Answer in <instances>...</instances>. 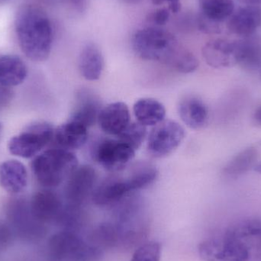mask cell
<instances>
[{"label":"cell","instance_id":"38","mask_svg":"<svg viewBox=\"0 0 261 261\" xmlns=\"http://www.w3.org/2000/svg\"><path fill=\"white\" fill-rule=\"evenodd\" d=\"M253 121L256 125L261 126V106L254 112L253 115Z\"/></svg>","mask_w":261,"mask_h":261},{"label":"cell","instance_id":"41","mask_svg":"<svg viewBox=\"0 0 261 261\" xmlns=\"http://www.w3.org/2000/svg\"><path fill=\"white\" fill-rule=\"evenodd\" d=\"M255 170L257 172H258V173H261V163L260 164H257V166L255 167Z\"/></svg>","mask_w":261,"mask_h":261},{"label":"cell","instance_id":"19","mask_svg":"<svg viewBox=\"0 0 261 261\" xmlns=\"http://www.w3.org/2000/svg\"><path fill=\"white\" fill-rule=\"evenodd\" d=\"M225 237L250 246L261 247V219L250 218L236 222L227 229Z\"/></svg>","mask_w":261,"mask_h":261},{"label":"cell","instance_id":"20","mask_svg":"<svg viewBox=\"0 0 261 261\" xmlns=\"http://www.w3.org/2000/svg\"><path fill=\"white\" fill-rule=\"evenodd\" d=\"M179 116L182 122L193 129H199L206 125L208 111L205 104L196 96H187L178 106Z\"/></svg>","mask_w":261,"mask_h":261},{"label":"cell","instance_id":"40","mask_svg":"<svg viewBox=\"0 0 261 261\" xmlns=\"http://www.w3.org/2000/svg\"><path fill=\"white\" fill-rule=\"evenodd\" d=\"M120 1L127 3V4H137V3L141 2V0H120Z\"/></svg>","mask_w":261,"mask_h":261},{"label":"cell","instance_id":"12","mask_svg":"<svg viewBox=\"0 0 261 261\" xmlns=\"http://www.w3.org/2000/svg\"><path fill=\"white\" fill-rule=\"evenodd\" d=\"M29 205L35 219L44 224L55 222L64 206L59 196L50 190L35 193Z\"/></svg>","mask_w":261,"mask_h":261},{"label":"cell","instance_id":"29","mask_svg":"<svg viewBox=\"0 0 261 261\" xmlns=\"http://www.w3.org/2000/svg\"><path fill=\"white\" fill-rule=\"evenodd\" d=\"M84 216L81 207L68 205L64 206L55 223L66 231H74L82 227Z\"/></svg>","mask_w":261,"mask_h":261},{"label":"cell","instance_id":"7","mask_svg":"<svg viewBox=\"0 0 261 261\" xmlns=\"http://www.w3.org/2000/svg\"><path fill=\"white\" fill-rule=\"evenodd\" d=\"M135 155V149L118 138L101 139L92 149L93 159L112 173L125 170Z\"/></svg>","mask_w":261,"mask_h":261},{"label":"cell","instance_id":"2","mask_svg":"<svg viewBox=\"0 0 261 261\" xmlns=\"http://www.w3.org/2000/svg\"><path fill=\"white\" fill-rule=\"evenodd\" d=\"M132 46L141 59L162 63L170 67L182 48L174 35L155 27L137 31L132 36Z\"/></svg>","mask_w":261,"mask_h":261},{"label":"cell","instance_id":"11","mask_svg":"<svg viewBox=\"0 0 261 261\" xmlns=\"http://www.w3.org/2000/svg\"><path fill=\"white\" fill-rule=\"evenodd\" d=\"M202 54L206 64L213 68H228L239 64L238 41L212 40L203 46Z\"/></svg>","mask_w":261,"mask_h":261},{"label":"cell","instance_id":"23","mask_svg":"<svg viewBox=\"0 0 261 261\" xmlns=\"http://www.w3.org/2000/svg\"><path fill=\"white\" fill-rule=\"evenodd\" d=\"M133 113L137 122L145 127H153L165 120V107L151 98H143L137 101L133 107Z\"/></svg>","mask_w":261,"mask_h":261},{"label":"cell","instance_id":"10","mask_svg":"<svg viewBox=\"0 0 261 261\" xmlns=\"http://www.w3.org/2000/svg\"><path fill=\"white\" fill-rule=\"evenodd\" d=\"M96 180L97 173L92 166L88 164L78 166L66 184L64 194L67 204L73 206H82L87 199L91 197Z\"/></svg>","mask_w":261,"mask_h":261},{"label":"cell","instance_id":"13","mask_svg":"<svg viewBox=\"0 0 261 261\" xmlns=\"http://www.w3.org/2000/svg\"><path fill=\"white\" fill-rule=\"evenodd\" d=\"M128 193L130 191L125 177L113 175L95 187L91 199L96 205L107 206L119 203Z\"/></svg>","mask_w":261,"mask_h":261},{"label":"cell","instance_id":"24","mask_svg":"<svg viewBox=\"0 0 261 261\" xmlns=\"http://www.w3.org/2000/svg\"><path fill=\"white\" fill-rule=\"evenodd\" d=\"M91 244L102 251L125 245V230L116 222H104L93 231Z\"/></svg>","mask_w":261,"mask_h":261},{"label":"cell","instance_id":"3","mask_svg":"<svg viewBox=\"0 0 261 261\" xmlns=\"http://www.w3.org/2000/svg\"><path fill=\"white\" fill-rule=\"evenodd\" d=\"M78 159L72 151L53 148L35 158L32 167L38 184L47 189L59 187L77 168Z\"/></svg>","mask_w":261,"mask_h":261},{"label":"cell","instance_id":"1","mask_svg":"<svg viewBox=\"0 0 261 261\" xmlns=\"http://www.w3.org/2000/svg\"><path fill=\"white\" fill-rule=\"evenodd\" d=\"M15 26L24 55L36 62L47 60L51 51L53 29L45 12L35 5H24L17 12Z\"/></svg>","mask_w":261,"mask_h":261},{"label":"cell","instance_id":"39","mask_svg":"<svg viewBox=\"0 0 261 261\" xmlns=\"http://www.w3.org/2000/svg\"><path fill=\"white\" fill-rule=\"evenodd\" d=\"M240 1L247 3V4H248V6H250V4H252V6H254V4L260 3L261 0H240Z\"/></svg>","mask_w":261,"mask_h":261},{"label":"cell","instance_id":"15","mask_svg":"<svg viewBox=\"0 0 261 261\" xmlns=\"http://www.w3.org/2000/svg\"><path fill=\"white\" fill-rule=\"evenodd\" d=\"M101 110V102L93 92L86 89L76 95V106L69 120L78 122L89 128L97 122Z\"/></svg>","mask_w":261,"mask_h":261},{"label":"cell","instance_id":"21","mask_svg":"<svg viewBox=\"0 0 261 261\" xmlns=\"http://www.w3.org/2000/svg\"><path fill=\"white\" fill-rule=\"evenodd\" d=\"M103 67V56L99 47L93 43L86 44L79 57L81 75L87 81H98L101 77Z\"/></svg>","mask_w":261,"mask_h":261},{"label":"cell","instance_id":"34","mask_svg":"<svg viewBox=\"0 0 261 261\" xmlns=\"http://www.w3.org/2000/svg\"><path fill=\"white\" fill-rule=\"evenodd\" d=\"M169 18H170V12H169V9H165V8L156 9L151 12L148 17L150 22L158 26L165 24L169 21Z\"/></svg>","mask_w":261,"mask_h":261},{"label":"cell","instance_id":"33","mask_svg":"<svg viewBox=\"0 0 261 261\" xmlns=\"http://www.w3.org/2000/svg\"><path fill=\"white\" fill-rule=\"evenodd\" d=\"M14 233L12 227L9 223L0 221V251L9 248L13 241Z\"/></svg>","mask_w":261,"mask_h":261},{"label":"cell","instance_id":"14","mask_svg":"<svg viewBox=\"0 0 261 261\" xmlns=\"http://www.w3.org/2000/svg\"><path fill=\"white\" fill-rule=\"evenodd\" d=\"M97 122L102 132L117 137L130 124L128 107L122 102L109 104L101 110Z\"/></svg>","mask_w":261,"mask_h":261},{"label":"cell","instance_id":"42","mask_svg":"<svg viewBox=\"0 0 261 261\" xmlns=\"http://www.w3.org/2000/svg\"><path fill=\"white\" fill-rule=\"evenodd\" d=\"M2 132H3V125L0 122V137H1Z\"/></svg>","mask_w":261,"mask_h":261},{"label":"cell","instance_id":"25","mask_svg":"<svg viewBox=\"0 0 261 261\" xmlns=\"http://www.w3.org/2000/svg\"><path fill=\"white\" fill-rule=\"evenodd\" d=\"M156 167L147 162H138L130 167L129 173L124 176L130 192L147 188L158 178Z\"/></svg>","mask_w":261,"mask_h":261},{"label":"cell","instance_id":"37","mask_svg":"<svg viewBox=\"0 0 261 261\" xmlns=\"http://www.w3.org/2000/svg\"><path fill=\"white\" fill-rule=\"evenodd\" d=\"M64 1L68 3L72 9L79 13H82L87 9V0H64Z\"/></svg>","mask_w":261,"mask_h":261},{"label":"cell","instance_id":"36","mask_svg":"<svg viewBox=\"0 0 261 261\" xmlns=\"http://www.w3.org/2000/svg\"><path fill=\"white\" fill-rule=\"evenodd\" d=\"M155 6H161L164 3H168L169 10L173 13H176L180 9V0H150Z\"/></svg>","mask_w":261,"mask_h":261},{"label":"cell","instance_id":"35","mask_svg":"<svg viewBox=\"0 0 261 261\" xmlns=\"http://www.w3.org/2000/svg\"><path fill=\"white\" fill-rule=\"evenodd\" d=\"M13 93L8 87L0 85V111L9 105L12 99Z\"/></svg>","mask_w":261,"mask_h":261},{"label":"cell","instance_id":"4","mask_svg":"<svg viewBox=\"0 0 261 261\" xmlns=\"http://www.w3.org/2000/svg\"><path fill=\"white\" fill-rule=\"evenodd\" d=\"M48 252L57 261H96L102 250L84 242L74 231L62 230L55 233L48 241Z\"/></svg>","mask_w":261,"mask_h":261},{"label":"cell","instance_id":"8","mask_svg":"<svg viewBox=\"0 0 261 261\" xmlns=\"http://www.w3.org/2000/svg\"><path fill=\"white\" fill-rule=\"evenodd\" d=\"M185 136V130L178 122L164 120L153 126L149 134L147 151L153 158L168 156L178 148Z\"/></svg>","mask_w":261,"mask_h":261},{"label":"cell","instance_id":"5","mask_svg":"<svg viewBox=\"0 0 261 261\" xmlns=\"http://www.w3.org/2000/svg\"><path fill=\"white\" fill-rule=\"evenodd\" d=\"M6 216L15 236L27 242L41 240L47 234L45 224L35 219L30 205L21 199L11 200L6 206Z\"/></svg>","mask_w":261,"mask_h":261},{"label":"cell","instance_id":"27","mask_svg":"<svg viewBox=\"0 0 261 261\" xmlns=\"http://www.w3.org/2000/svg\"><path fill=\"white\" fill-rule=\"evenodd\" d=\"M201 15L215 22L221 23L234 13L233 0H199Z\"/></svg>","mask_w":261,"mask_h":261},{"label":"cell","instance_id":"28","mask_svg":"<svg viewBox=\"0 0 261 261\" xmlns=\"http://www.w3.org/2000/svg\"><path fill=\"white\" fill-rule=\"evenodd\" d=\"M239 64L245 70L254 71L261 67V47L257 41L242 40L238 41Z\"/></svg>","mask_w":261,"mask_h":261},{"label":"cell","instance_id":"9","mask_svg":"<svg viewBox=\"0 0 261 261\" xmlns=\"http://www.w3.org/2000/svg\"><path fill=\"white\" fill-rule=\"evenodd\" d=\"M198 251L205 261H247L249 257V250L245 245L225 236L201 242Z\"/></svg>","mask_w":261,"mask_h":261},{"label":"cell","instance_id":"17","mask_svg":"<svg viewBox=\"0 0 261 261\" xmlns=\"http://www.w3.org/2000/svg\"><path fill=\"white\" fill-rule=\"evenodd\" d=\"M88 128L69 120L55 129L53 141L58 148L72 151L82 147L88 139Z\"/></svg>","mask_w":261,"mask_h":261},{"label":"cell","instance_id":"43","mask_svg":"<svg viewBox=\"0 0 261 261\" xmlns=\"http://www.w3.org/2000/svg\"><path fill=\"white\" fill-rule=\"evenodd\" d=\"M6 1V0H0V3H2V2H5Z\"/></svg>","mask_w":261,"mask_h":261},{"label":"cell","instance_id":"30","mask_svg":"<svg viewBox=\"0 0 261 261\" xmlns=\"http://www.w3.org/2000/svg\"><path fill=\"white\" fill-rule=\"evenodd\" d=\"M147 135V128L139 122H130L125 130L118 135V139L128 144L135 150L141 147Z\"/></svg>","mask_w":261,"mask_h":261},{"label":"cell","instance_id":"18","mask_svg":"<svg viewBox=\"0 0 261 261\" xmlns=\"http://www.w3.org/2000/svg\"><path fill=\"white\" fill-rule=\"evenodd\" d=\"M261 26V9L258 6H244L231 15L228 29L234 35L249 36Z\"/></svg>","mask_w":261,"mask_h":261},{"label":"cell","instance_id":"26","mask_svg":"<svg viewBox=\"0 0 261 261\" xmlns=\"http://www.w3.org/2000/svg\"><path fill=\"white\" fill-rule=\"evenodd\" d=\"M257 149L248 147L238 153L225 166L223 174L230 179H237L248 171L255 164L257 159Z\"/></svg>","mask_w":261,"mask_h":261},{"label":"cell","instance_id":"32","mask_svg":"<svg viewBox=\"0 0 261 261\" xmlns=\"http://www.w3.org/2000/svg\"><path fill=\"white\" fill-rule=\"evenodd\" d=\"M161 249L159 242H147L135 250L129 261H161Z\"/></svg>","mask_w":261,"mask_h":261},{"label":"cell","instance_id":"16","mask_svg":"<svg viewBox=\"0 0 261 261\" xmlns=\"http://www.w3.org/2000/svg\"><path fill=\"white\" fill-rule=\"evenodd\" d=\"M28 185V172L22 163L16 160L6 161L0 165V186L8 193L18 195Z\"/></svg>","mask_w":261,"mask_h":261},{"label":"cell","instance_id":"6","mask_svg":"<svg viewBox=\"0 0 261 261\" xmlns=\"http://www.w3.org/2000/svg\"><path fill=\"white\" fill-rule=\"evenodd\" d=\"M55 129L50 124L39 122L28 127L9 140L8 149L12 154L31 158L38 154L53 141Z\"/></svg>","mask_w":261,"mask_h":261},{"label":"cell","instance_id":"22","mask_svg":"<svg viewBox=\"0 0 261 261\" xmlns=\"http://www.w3.org/2000/svg\"><path fill=\"white\" fill-rule=\"evenodd\" d=\"M27 76V67L19 57L15 55L0 57V85L8 88L20 85Z\"/></svg>","mask_w":261,"mask_h":261},{"label":"cell","instance_id":"31","mask_svg":"<svg viewBox=\"0 0 261 261\" xmlns=\"http://www.w3.org/2000/svg\"><path fill=\"white\" fill-rule=\"evenodd\" d=\"M199 67V61L190 50L182 47L170 66L172 69L182 73L195 71Z\"/></svg>","mask_w":261,"mask_h":261}]
</instances>
